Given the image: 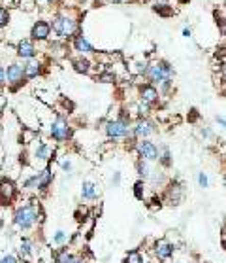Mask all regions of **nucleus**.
Returning <instances> with one entry per match:
<instances>
[{
  "mask_svg": "<svg viewBox=\"0 0 226 263\" xmlns=\"http://www.w3.org/2000/svg\"><path fill=\"white\" fill-rule=\"evenodd\" d=\"M136 151H138L140 159H143V161H157L159 159V148L151 140H140L136 144Z\"/></svg>",
  "mask_w": 226,
  "mask_h": 263,
  "instance_id": "obj_10",
  "label": "nucleus"
},
{
  "mask_svg": "<svg viewBox=\"0 0 226 263\" xmlns=\"http://www.w3.org/2000/svg\"><path fill=\"white\" fill-rule=\"evenodd\" d=\"M166 6H168V4H160V6H157L155 10H157L159 13H162V15H171L173 10H171V8H166Z\"/></svg>",
  "mask_w": 226,
  "mask_h": 263,
  "instance_id": "obj_32",
  "label": "nucleus"
},
{
  "mask_svg": "<svg viewBox=\"0 0 226 263\" xmlns=\"http://www.w3.org/2000/svg\"><path fill=\"white\" fill-rule=\"evenodd\" d=\"M136 170H138V174L143 176V178H149V176H151V172H149V165H147V161H143V159H140V161L136 163Z\"/></svg>",
  "mask_w": 226,
  "mask_h": 263,
  "instance_id": "obj_23",
  "label": "nucleus"
},
{
  "mask_svg": "<svg viewBox=\"0 0 226 263\" xmlns=\"http://www.w3.org/2000/svg\"><path fill=\"white\" fill-rule=\"evenodd\" d=\"M8 23H10V10L4 6H0V29H4Z\"/></svg>",
  "mask_w": 226,
  "mask_h": 263,
  "instance_id": "obj_25",
  "label": "nucleus"
},
{
  "mask_svg": "<svg viewBox=\"0 0 226 263\" xmlns=\"http://www.w3.org/2000/svg\"><path fill=\"white\" fill-rule=\"evenodd\" d=\"M51 243L55 246H66L68 243H70V233L64 231V229H57L55 233H53V237H51Z\"/></svg>",
  "mask_w": 226,
  "mask_h": 263,
  "instance_id": "obj_21",
  "label": "nucleus"
},
{
  "mask_svg": "<svg viewBox=\"0 0 226 263\" xmlns=\"http://www.w3.org/2000/svg\"><path fill=\"white\" fill-rule=\"evenodd\" d=\"M217 123L220 125V129H222V131H226V119L224 118H217Z\"/></svg>",
  "mask_w": 226,
  "mask_h": 263,
  "instance_id": "obj_35",
  "label": "nucleus"
},
{
  "mask_svg": "<svg viewBox=\"0 0 226 263\" xmlns=\"http://www.w3.org/2000/svg\"><path fill=\"white\" fill-rule=\"evenodd\" d=\"M4 85H6V67L0 64V87H4Z\"/></svg>",
  "mask_w": 226,
  "mask_h": 263,
  "instance_id": "obj_33",
  "label": "nucleus"
},
{
  "mask_svg": "<svg viewBox=\"0 0 226 263\" xmlns=\"http://www.w3.org/2000/svg\"><path fill=\"white\" fill-rule=\"evenodd\" d=\"M73 50L80 51L81 55H91L94 53V48L91 46V42L87 40L83 34H78V36H73Z\"/></svg>",
  "mask_w": 226,
  "mask_h": 263,
  "instance_id": "obj_18",
  "label": "nucleus"
},
{
  "mask_svg": "<svg viewBox=\"0 0 226 263\" xmlns=\"http://www.w3.org/2000/svg\"><path fill=\"white\" fill-rule=\"evenodd\" d=\"M160 157V163L164 165V167H168V165L171 163V156H170V150L166 148L164 151H162V156H159Z\"/></svg>",
  "mask_w": 226,
  "mask_h": 263,
  "instance_id": "obj_28",
  "label": "nucleus"
},
{
  "mask_svg": "<svg viewBox=\"0 0 226 263\" xmlns=\"http://www.w3.org/2000/svg\"><path fill=\"white\" fill-rule=\"evenodd\" d=\"M155 133V125L145 118H140L136 121V125L132 127V135L134 138H140V140H147L149 135H153Z\"/></svg>",
  "mask_w": 226,
  "mask_h": 263,
  "instance_id": "obj_13",
  "label": "nucleus"
},
{
  "mask_svg": "<svg viewBox=\"0 0 226 263\" xmlns=\"http://www.w3.org/2000/svg\"><path fill=\"white\" fill-rule=\"evenodd\" d=\"M130 133H132V127H130V118H127V116H121V118L106 123V135H108L111 140L127 138Z\"/></svg>",
  "mask_w": 226,
  "mask_h": 263,
  "instance_id": "obj_5",
  "label": "nucleus"
},
{
  "mask_svg": "<svg viewBox=\"0 0 226 263\" xmlns=\"http://www.w3.org/2000/svg\"><path fill=\"white\" fill-rule=\"evenodd\" d=\"M53 184V169L45 165L43 169L38 170V193H45Z\"/></svg>",
  "mask_w": 226,
  "mask_h": 263,
  "instance_id": "obj_15",
  "label": "nucleus"
},
{
  "mask_svg": "<svg viewBox=\"0 0 226 263\" xmlns=\"http://www.w3.org/2000/svg\"><path fill=\"white\" fill-rule=\"evenodd\" d=\"M4 106H6V99H4V97H2V95H0V112H2V110H4Z\"/></svg>",
  "mask_w": 226,
  "mask_h": 263,
  "instance_id": "obj_36",
  "label": "nucleus"
},
{
  "mask_svg": "<svg viewBox=\"0 0 226 263\" xmlns=\"http://www.w3.org/2000/svg\"><path fill=\"white\" fill-rule=\"evenodd\" d=\"M183 34H185V36H187V38H190V31H189V29H185Z\"/></svg>",
  "mask_w": 226,
  "mask_h": 263,
  "instance_id": "obj_39",
  "label": "nucleus"
},
{
  "mask_svg": "<svg viewBox=\"0 0 226 263\" xmlns=\"http://www.w3.org/2000/svg\"><path fill=\"white\" fill-rule=\"evenodd\" d=\"M27 82L24 80V72H23V64L19 63H10L6 67V85L12 91H17L23 83Z\"/></svg>",
  "mask_w": 226,
  "mask_h": 263,
  "instance_id": "obj_8",
  "label": "nucleus"
},
{
  "mask_svg": "<svg viewBox=\"0 0 226 263\" xmlns=\"http://www.w3.org/2000/svg\"><path fill=\"white\" fill-rule=\"evenodd\" d=\"M134 195L136 199H143V195H145V186H143V182H136L134 186Z\"/></svg>",
  "mask_w": 226,
  "mask_h": 263,
  "instance_id": "obj_27",
  "label": "nucleus"
},
{
  "mask_svg": "<svg viewBox=\"0 0 226 263\" xmlns=\"http://www.w3.org/2000/svg\"><path fill=\"white\" fill-rule=\"evenodd\" d=\"M43 70V64L38 61V59H31V61H24L23 64V72H24V80L29 82V80H34L38 76L42 74Z\"/></svg>",
  "mask_w": 226,
  "mask_h": 263,
  "instance_id": "obj_16",
  "label": "nucleus"
},
{
  "mask_svg": "<svg viewBox=\"0 0 226 263\" xmlns=\"http://www.w3.org/2000/svg\"><path fill=\"white\" fill-rule=\"evenodd\" d=\"M113 2H127V0H113Z\"/></svg>",
  "mask_w": 226,
  "mask_h": 263,
  "instance_id": "obj_41",
  "label": "nucleus"
},
{
  "mask_svg": "<svg viewBox=\"0 0 226 263\" xmlns=\"http://www.w3.org/2000/svg\"><path fill=\"white\" fill-rule=\"evenodd\" d=\"M119 182H121V174H119V172H115V176H113V184H119Z\"/></svg>",
  "mask_w": 226,
  "mask_h": 263,
  "instance_id": "obj_37",
  "label": "nucleus"
},
{
  "mask_svg": "<svg viewBox=\"0 0 226 263\" xmlns=\"http://www.w3.org/2000/svg\"><path fill=\"white\" fill-rule=\"evenodd\" d=\"M49 135H51V138L55 140L57 144H66L68 140L72 138V127L68 123V119L64 116H57L55 121L51 123Z\"/></svg>",
  "mask_w": 226,
  "mask_h": 263,
  "instance_id": "obj_4",
  "label": "nucleus"
},
{
  "mask_svg": "<svg viewBox=\"0 0 226 263\" xmlns=\"http://www.w3.org/2000/svg\"><path fill=\"white\" fill-rule=\"evenodd\" d=\"M122 263H145V259H143V254H141L140 250H130L129 254L124 256Z\"/></svg>",
  "mask_w": 226,
  "mask_h": 263,
  "instance_id": "obj_22",
  "label": "nucleus"
},
{
  "mask_svg": "<svg viewBox=\"0 0 226 263\" xmlns=\"http://www.w3.org/2000/svg\"><path fill=\"white\" fill-rule=\"evenodd\" d=\"M15 53H17L19 59H23V61H31V59H36V46L32 40L29 38H23V40H19L17 46H15Z\"/></svg>",
  "mask_w": 226,
  "mask_h": 263,
  "instance_id": "obj_11",
  "label": "nucleus"
},
{
  "mask_svg": "<svg viewBox=\"0 0 226 263\" xmlns=\"http://www.w3.org/2000/svg\"><path fill=\"white\" fill-rule=\"evenodd\" d=\"M98 80H100V82H104V83H110V82H113V80H115V76L111 74V72H104V74L98 76Z\"/></svg>",
  "mask_w": 226,
  "mask_h": 263,
  "instance_id": "obj_30",
  "label": "nucleus"
},
{
  "mask_svg": "<svg viewBox=\"0 0 226 263\" xmlns=\"http://www.w3.org/2000/svg\"><path fill=\"white\" fill-rule=\"evenodd\" d=\"M173 252H175V246L171 245V243H168V240H164V238H160V240H157L153 245V254L159 261H168V259H171Z\"/></svg>",
  "mask_w": 226,
  "mask_h": 263,
  "instance_id": "obj_12",
  "label": "nucleus"
},
{
  "mask_svg": "<svg viewBox=\"0 0 226 263\" xmlns=\"http://www.w3.org/2000/svg\"><path fill=\"white\" fill-rule=\"evenodd\" d=\"M43 214L42 207L38 201H27L23 205L15 207L12 216V224L13 229L19 233H31L38 227V224L42 222Z\"/></svg>",
  "mask_w": 226,
  "mask_h": 263,
  "instance_id": "obj_1",
  "label": "nucleus"
},
{
  "mask_svg": "<svg viewBox=\"0 0 226 263\" xmlns=\"http://www.w3.org/2000/svg\"><path fill=\"white\" fill-rule=\"evenodd\" d=\"M38 2H47V4H53V2H57V0H36V4Z\"/></svg>",
  "mask_w": 226,
  "mask_h": 263,
  "instance_id": "obj_38",
  "label": "nucleus"
},
{
  "mask_svg": "<svg viewBox=\"0 0 226 263\" xmlns=\"http://www.w3.org/2000/svg\"><path fill=\"white\" fill-rule=\"evenodd\" d=\"M17 257L23 259L24 263H34L38 257V248H36V240L32 237H21L17 246Z\"/></svg>",
  "mask_w": 226,
  "mask_h": 263,
  "instance_id": "obj_7",
  "label": "nucleus"
},
{
  "mask_svg": "<svg viewBox=\"0 0 226 263\" xmlns=\"http://www.w3.org/2000/svg\"><path fill=\"white\" fill-rule=\"evenodd\" d=\"M61 167H62V170H64V172H72V161H70V159H64V161H61Z\"/></svg>",
  "mask_w": 226,
  "mask_h": 263,
  "instance_id": "obj_34",
  "label": "nucleus"
},
{
  "mask_svg": "<svg viewBox=\"0 0 226 263\" xmlns=\"http://www.w3.org/2000/svg\"><path fill=\"white\" fill-rule=\"evenodd\" d=\"M55 157V150L47 144V142H42V140H36V148L32 151V159L34 163L38 165H47L51 159Z\"/></svg>",
  "mask_w": 226,
  "mask_h": 263,
  "instance_id": "obj_9",
  "label": "nucleus"
},
{
  "mask_svg": "<svg viewBox=\"0 0 226 263\" xmlns=\"http://www.w3.org/2000/svg\"><path fill=\"white\" fill-rule=\"evenodd\" d=\"M222 246H224V248H226V235H224V237H222Z\"/></svg>",
  "mask_w": 226,
  "mask_h": 263,
  "instance_id": "obj_40",
  "label": "nucleus"
},
{
  "mask_svg": "<svg viewBox=\"0 0 226 263\" xmlns=\"http://www.w3.org/2000/svg\"><path fill=\"white\" fill-rule=\"evenodd\" d=\"M98 197H100V189H98V186L94 182L87 180L81 184V199L91 203V201H96Z\"/></svg>",
  "mask_w": 226,
  "mask_h": 263,
  "instance_id": "obj_17",
  "label": "nucleus"
},
{
  "mask_svg": "<svg viewBox=\"0 0 226 263\" xmlns=\"http://www.w3.org/2000/svg\"><path fill=\"white\" fill-rule=\"evenodd\" d=\"M198 184H200V188H208L209 186V180L206 172H200V174H198Z\"/></svg>",
  "mask_w": 226,
  "mask_h": 263,
  "instance_id": "obj_31",
  "label": "nucleus"
},
{
  "mask_svg": "<svg viewBox=\"0 0 226 263\" xmlns=\"http://www.w3.org/2000/svg\"><path fill=\"white\" fill-rule=\"evenodd\" d=\"M168 195H170V201H171V203H178V201H179V195H181V186H179V184L171 186V188L168 189Z\"/></svg>",
  "mask_w": 226,
  "mask_h": 263,
  "instance_id": "obj_26",
  "label": "nucleus"
},
{
  "mask_svg": "<svg viewBox=\"0 0 226 263\" xmlns=\"http://www.w3.org/2000/svg\"><path fill=\"white\" fill-rule=\"evenodd\" d=\"M140 97H141V102H145L149 106L155 104V102H159V91L153 85H143L140 89Z\"/></svg>",
  "mask_w": 226,
  "mask_h": 263,
  "instance_id": "obj_19",
  "label": "nucleus"
},
{
  "mask_svg": "<svg viewBox=\"0 0 226 263\" xmlns=\"http://www.w3.org/2000/svg\"><path fill=\"white\" fill-rule=\"evenodd\" d=\"M72 67L76 69V72H81V74H89L91 72V61L87 57H78L72 61Z\"/></svg>",
  "mask_w": 226,
  "mask_h": 263,
  "instance_id": "obj_20",
  "label": "nucleus"
},
{
  "mask_svg": "<svg viewBox=\"0 0 226 263\" xmlns=\"http://www.w3.org/2000/svg\"><path fill=\"white\" fill-rule=\"evenodd\" d=\"M76 218H78V222H85L89 216H87V208L80 207L78 210H76Z\"/></svg>",
  "mask_w": 226,
  "mask_h": 263,
  "instance_id": "obj_29",
  "label": "nucleus"
},
{
  "mask_svg": "<svg viewBox=\"0 0 226 263\" xmlns=\"http://www.w3.org/2000/svg\"><path fill=\"white\" fill-rule=\"evenodd\" d=\"M78 21L73 17H68V13H59L53 17V23H51V31L55 32L57 36H61L62 40H68V38H73V34L78 32Z\"/></svg>",
  "mask_w": 226,
  "mask_h": 263,
  "instance_id": "obj_2",
  "label": "nucleus"
},
{
  "mask_svg": "<svg viewBox=\"0 0 226 263\" xmlns=\"http://www.w3.org/2000/svg\"><path fill=\"white\" fill-rule=\"evenodd\" d=\"M145 76L153 83H159V85H162V83H166V82H171L173 70H171V67L168 63H164V61H159V63H153V64H149V67H147Z\"/></svg>",
  "mask_w": 226,
  "mask_h": 263,
  "instance_id": "obj_3",
  "label": "nucleus"
},
{
  "mask_svg": "<svg viewBox=\"0 0 226 263\" xmlns=\"http://www.w3.org/2000/svg\"><path fill=\"white\" fill-rule=\"evenodd\" d=\"M17 184L8 178V176H2L0 178V207H12L13 201L17 199Z\"/></svg>",
  "mask_w": 226,
  "mask_h": 263,
  "instance_id": "obj_6",
  "label": "nucleus"
},
{
  "mask_svg": "<svg viewBox=\"0 0 226 263\" xmlns=\"http://www.w3.org/2000/svg\"><path fill=\"white\" fill-rule=\"evenodd\" d=\"M51 36V23L47 21H36L31 29V38L36 42H45Z\"/></svg>",
  "mask_w": 226,
  "mask_h": 263,
  "instance_id": "obj_14",
  "label": "nucleus"
},
{
  "mask_svg": "<svg viewBox=\"0 0 226 263\" xmlns=\"http://www.w3.org/2000/svg\"><path fill=\"white\" fill-rule=\"evenodd\" d=\"M0 263H19V257L12 252H0Z\"/></svg>",
  "mask_w": 226,
  "mask_h": 263,
  "instance_id": "obj_24",
  "label": "nucleus"
}]
</instances>
